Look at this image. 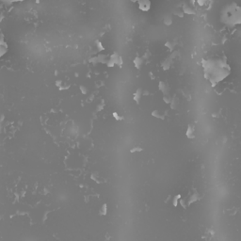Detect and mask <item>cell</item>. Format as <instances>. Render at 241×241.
Masks as SVG:
<instances>
[{"label": "cell", "mask_w": 241, "mask_h": 241, "mask_svg": "<svg viewBox=\"0 0 241 241\" xmlns=\"http://www.w3.org/2000/svg\"><path fill=\"white\" fill-rule=\"evenodd\" d=\"M163 23H164V25H166V26H168V27L171 26L172 23H173V19H172L171 14H167L166 16H165L164 20H163Z\"/></svg>", "instance_id": "13"}, {"label": "cell", "mask_w": 241, "mask_h": 241, "mask_svg": "<svg viewBox=\"0 0 241 241\" xmlns=\"http://www.w3.org/2000/svg\"><path fill=\"white\" fill-rule=\"evenodd\" d=\"M158 90L161 91L163 94H169L171 91V87L169 85V83L166 81H159Z\"/></svg>", "instance_id": "5"}, {"label": "cell", "mask_w": 241, "mask_h": 241, "mask_svg": "<svg viewBox=\"0 0 241 241\" xmlns=\"http://www.w3.org/2000/svg\"><path fill=\"white\" fill-rule=\"evenodd\" d=\"M174 45H175V44L172 43V41H167V43L165 44V46H166L168 49H170L171 51H172L173 48H174Z\"/></svg>", "instance_id": "17"}, {"label": "cell", "mask_w": 241, "mask_h": 241, "mask_svg": "<svg viewBox=\"0 0 241 241\" xmlns=\"http://www.w3.org/2000/svg\"><path fill=\"white\" fill-rule=\"evenodd\" d=\"M194 131H195V128H194V126H192V125H188V131H187V136H188L189 138H193L194 137H195V135H194Z\"/></svg>", "instance_id": "14"}, {"label": "cell", "mask_w": 241, "mask_h": 241, "mask_svg": "<svg viewBox=\"0 0 241 241\" xmlns=\"http://www.w3.org/2000/svg\"><path fill=\"white\" fill-rule=\"evenodd\" d=\"M8 52V44L5 41V38L2 34H0V58Z\"/></svg>", "instance_id": "4"}, {"label": "cell", "mask_w": 241, "mask_h": 241, "mask_svg": "<svg viewBox=\"0 0 241 241\" xmlns=\"http://www.w3.org/2000/svg\"><path fill=\"white\" fill-rule=\"evenodd\" d=\"M2 2L5 3H13V2H20V1H24V0H1Z\"/></svg>", "instance_id": "19"}, {"label": "cell", "mask_w": 241, "mask_h": 241, "mask_svg": "<svg viewBox=\"0 0 241 241\" xmlns=\"http://www.w3.org/2000/svg\"><path fill=\"white\" fill-rule=\"evenodd\" d=\"M152 116L156 118V119L164 120L165 117H166V112H162V111L158 110V109H155V110L152 112Z\"/></svg>", "instance_id": "12"}, {"label": "cell", "mask_w": 241, "mask_h": 241, "mask_svg": "<svg viewBox=\"0 0 241 241\" xmlns=\"http://www.w3.org/2000/svg\"><path fill=\"white\" fill-rule=\"evenodd\" d=\"M240 12L241 9L237 3H228L221 9V13H219V20L224 26L234 27L241 23Z\"/></svg>", "instance_id": "2"}, {"label": "cell", "mask_w": 241, "mask_h": 241, "mask_svg": "<svg viewBox=\"0 0 241 241\" xmlns=\"http://www.w3.org/2000/svg\"><path fill=\"white\" fill-rule=\"evenodd\" d=\"M171 64H172V58H165V60H163L161 66H162L163 70L167 71V70H169L171 67Z\"/></svg>", "instance_id": "11"}, {"label": "cell", "mask_w": 241, "mask_h": 241, "mask_svg": "<svg viewBox=\"0 0 241 241\" xmlns=\"http://www.w3.org/2000/svg\"><path fill=\"white\" fill-rule=\"evenodd\" d=\"M80 91L83 92V94H86L87 92H88V89H86L84 86H81V87H80Z\"/></svg>", "instance_id": "21"}, {"label": "cell", "mask_w": 241, "mask_h": 241, "mask_svg": "<svg viewBox=\"0 0 241 241\" xmlns=\"http://www.w3.org/2000/svg\"><path fill=\"white\" fill-rule=\"evenodd\" d=\"M207 2V0H197V3L199 4L200 6H202V5H205Z\"/></svg>", "instance_id": "20"}, {"label": "cell", "mask_w": 241, "mask_h": 241, "mask_svg": "<svg viewBox=\"0 0 241 241\" xmlns=\"http://www.w3.org/2000/svg\"><path fill=\"white\" fill-rule=\"evenodd\" d=\"M133 63H134V66L136 67L138 70H141L143 66V63H144V60H143V58L141 57H136L134 58Z\"/></svg>", "instance_id": "9"}, {"label": "cell", "mask_w": 241, "mask_h": 241, "mask_svg": "<svg viewBox=\"0 0 241 241\" xmlns=\"http://www.w3.org/2000/svg\"><path fill=\"white\" fill-rule=\"evenodd\" d=\"M182 11L184 12V13L185 14H189V15H192V14H195L196 12H195V10L193 9V8L189 5V4L188 3H185L183 5V7H182Z\"/></svg>", "instance_id": "7"}, {"label": "cell", "mask_w": 241, "mask_h": 241, "mask_svg": "<svg viewBox=\"0 0 241 241\" xmlns=\"http://www.w3.org/2000/svg\"><path fill=\"white\" fill-rule=\"evenodd\" d=\"M179 98L178 96L176 94H174L173 96H171V103H170V105H171V108L173 109V110H176L177 108L179 107Z\"/></svg>", "instance_id": "8"}, {"label": "cell", "mask_w": 241, "mask_h": 241, "mask_svg": "<svg viewBox=\"0 0 241 241\" xmlns=\"http://www.w3.org/2000/svg\"><path fill=\"white\" fill-rule=\"evenodd\" d=\"M162 99L164 101V103L166 104H170L171 103V95L169 93V94H163V97Z\"/></svg>", "instance_id": "15"}, {"label": "cell", "mask_w": 241, "mask_h": 241, "mask_svg": "<svg viewBox=\"0 0 241 241\" xmlns=\"http://www.w3.org/2000/svg\"><path fill=\"white\" fill-rule=\"evenodd\" d=\"M112 115H113V117L115 118V119H116L117 121H121V120H122V116H120L119 114H118L117 112H113Z\"/></svg>", "instance_id": "18"}, {"label": "cell", "mask_w": 241, "mask_h": 241, "mask_svg": "<svg viewBox=\"0 0 241 241\" xmlns=\"http://www.w3.org/2000/svg\"><path fill=\"white\" fill-rule=\"evenodd\" d=\"M107 64L108 67H112L115 64H117L118 66H122V56L119 55L118 53H114L112 56L109 58V60L107 61Z\"/></svg>", "instance_id": "3"}, {"label": "cell", "mask_w": 241, "mask_h": 241, "mask_svg": "<svg viewBox=\"0 0 241 241\" xmlns=\"http://www.w3.org/2000/svg\"><path fill=\"white\" fill-rule=\"evenodd\" d=\"M138 9L142 11H148L151 9L150 0H139L138 1Z\"/></svg>", "instance_id": "6"}, {"label": "cell", "mask_w": 241, "mask_h": 241, "mask_svg": "<svg viewBox=\"0 0 241 241\" xmlns=\"http://www.w3.org/2000/svg\"><path fill=\"white\" fill-rule=\"evenodd\" d=\"M142 96H143V90L141 88H138L137 91L134 93V100H135V102H136L137 104H139V102L141 101V98H142Z\"/></svg>", "instance_id": "10"}, {"label": "cell", "mask_w": 241, "mask_h": 241, "mask_svg": "<svg viewBox=\"0 0 241 241\" xmlns=\"http://www.w3.org/2000/svg\"><path fill=\"white\" fill-rule=\"evenodd\" d=\"M173 14L177 15L178 17H183V16H184V12L182 11L181 9H176V10L173 11Z\"/></svg>", "instance_id": "16"}, {"label": "cell", "mask_w": 241, "mask_h": 241, "mask_svg": "<svg viewBox=\"0 0 241 241\" xmlns=\"http://www.w3.org/2000/svg\"><path fill=\"white\" fill-rule=\"evenodd\" d=\"M204 77L213 87L222 81L231 74V68L227 60L222 58H212L202 60Z\"/></svg>", "instance_id": "1"}]
</instances>
